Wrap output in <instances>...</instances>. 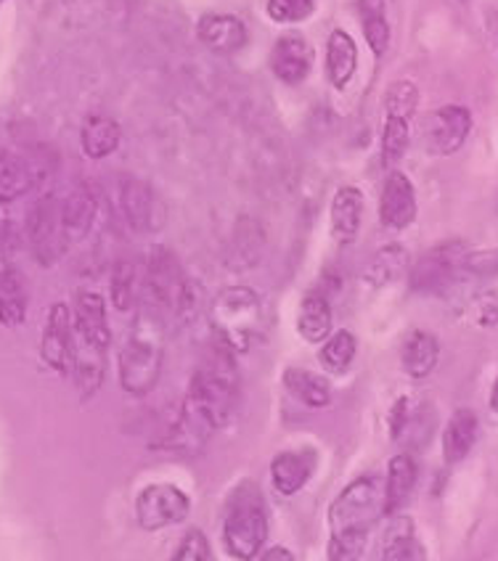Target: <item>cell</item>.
I'll use <instances>...</instances> for the list:
<instances>
[{
    "instance_id": "obj_1",
    "label": "cell",
    "mask_w": 498,
    "mask_h": 561,
    "mask_svg": "<svg viewBox=\"0 0 498 561\" xmlns=\"http://www.w3.org/2000/svg\"><path fill=\"white\" fill-rule=\"evenodd\" d=\"M236 398H239V379H236L234 355L220 347L196 368L181 416L168 435V448L181 453L202 450L213 432L228 424Z\"/></svg>"
},
{
    "instance_id": "obj_2",
    "label": "cell",
    "mask_w": 498,
    "mask_h": 561,
    "mask_svg": "<svg viewBox=\"0 0 498 561\" xmlns=\"http://www.w3.org/2000/svg\"><path fill=\"white\" fill-rule=\"evenodd\" d=\"M165 360L162 310L146 299L120 350V385L133 398H144L157 387Z\"/></svg>"
},
{
    "instance_id": "obj_3",
    "label": "cell",
    "mask_w": 498,
    "mask_h": 561,
    "mask_svg": "<svg viewBox=\"0 0 498 561\" xmlns=\"http://www.w3.org/2000/svg\"><path fill=\"white\" fill-rule=\"evenodd\" d=\"M268 540V512L258 484L241 482L223 516V546L236 561H254Z\"/></svg>"
},
{
    "instance_id": "obj_4",
    "label": "cell",
    "mask_w": 498,
    "mask_h": 561,
    "mask_svg": "<svg viewBox=\"0 0 498 561\" xmlns=\"http://www.w3.org/2000/svg\"><path fill=\"white\" fill-rule=\"evenodd\" d=\"M210 323H213L218 344L231 355L249 353L254 340L263 331V305L260 297L247 286L223 289L210 305Z\"/></svg>"
},
{
    "instance_id": "obj_5",
    "label": "cell",
    "mask_w": 498,
    "mask_h": 561,
    "mask_svg": "<svg viewBox=\"0 0 498 561\" xmlns=\"http://www.w3.org/2000/svg\"><path fill=\"white\" fill-rule=\"evenodd\" d=\"M385 516V488L374 477H359L329 506L331 533H372Z\"/></svg>"
},
{
    "instance_id": "obj_6",
    "label": "cell",
    "mask_w": 498,
    "mask_h": 561,
    "mask_svg": "<svg viewBox=\"0 0 498 561\" xmlns=\"http://www.w3.org/2000/svg\"><path fill=\"white\" fill-rule=\"evenodd\" d=\"M27 239L32 254L41 265L50 267L67 250V236L61 228V202L54 194L41 196L27 215Z\"/></svg>"
},
{
    "instance_id": "obj_7",
    "label": "cell",
    "mask_w": 498,
    "mask_h": 561,
    "mask_svg": "<svg viewBox=\"0 0 498 561\" xmlns=\"http://www.w3.org/2000/svg\"><path fill=\"white\" fill-rule=\"evenodd\" d=\"M464 257L467 252L459 241H449V244L430 250L414 265L411 289L421 295H445L464 273Z\"/></svg>"
},
{
    "instance_id": "obj_8",
    "label": "cell",
    "mask_w": 498,
    "mask_h": 561,
    "mask_svg": "<svg viewBox=\"0 0 498 561\" xmlns=\"http://www.w3.org/2000/svg\"><path fill=\"white\" fill-rule=\"evenodd\" d=\"M191 512L189 495L176 484H149L138 493L136 516L144 530L157 533L165 527L181 525Z\"/></svg>"
},
{
    "instance_id": "obj_9",
    "label": "cell",
    "mask_w": 498,
    "mask_h": 561,
    "mask_svg": "<svg viewBox=\"0 0 498 561\" xmlns=\"http://www.w3.org/2000/svg\"><path fill=\"white\" fill-rule=\"evenodd\" d=\"M189 280L183 276L181 265L165 247H155L146 260V295L149 302L157 305L159 310H170L176 316L181 308L183 295H186Z\"/></svg>"
},
{
    "instance_id": "obj_10",
    "label": "cell",
    "mask_w": 498,
    "mask_h": 561,
    "mask_svg": "<svg viewBox=\"0 0 498 561\" xmlns=\"http://www.w3.org/2000/svg\"><path fill=\"white\" fill-rule=\"evenodd\" d=\"M472 130V114L464 106H440L421 127V140L430 154L449 157L464 146Z\"/></svg>"
},
{
    "instance_id": "obj_11",
    "label": "cell",
    "mask_w": 498,
    "mask_h": 561,
    "mask_svg": "<svg viewBox=\"0 0 498 561\" xmlns=\"http://www.w3.org/2000/svg\"><path fill=\"white\" fill-rule=\"evenodd\" d=\"M41 355L54 371L69 374L75 363V327H72V312L67 305L56 302L48 312L46 331H43Z\"/></svg>"
},
{
    "instance_id": "obj_12",
    "label": "cell",
    "mask_w": 498,
    "mask_h": 561,
    "mask_svg": "<svg viewBox=\"0 0 498 561\" xmlns=\"http://www.w3.org/2000/svg\"><path fill=\"white\" fill-rule=\"evenodd\" d=\"M417 218V194L404 172L393 170L387 175L380 199V220L389 231H404Z\"/></svg>"
},
{
    "instance_id": "obj_13",
    "label": "cell",
    "mask_w": 498,
    "mask_h": 561,
    "mask_svg": "<svg viewBox=\"0 0 498 561\" xmlns=\"http://www.w3.org/2000/svg\"><path fill=\"white\" fill-rule=\"evenodd\" d=\"M271 67L273 75L286 85H299L310 75L313 67V50L303 35L297 32H286L276 41L271 50Z\"/></svg>"
},
{
    "instance_id": "obj_14",
    "label": "cell",
    "mask_w": 498,
    "mask_h": 561,
    "mask_svg": "<svg viewBox=\"0 0 498 561\" xmlns=\"http://www.w3.org/2000/svg\"><path fill=\"white\" fill-rule=\"evenodd\" d=\"M72 327L78 340L93 344L99 350H110L112 331L110 321H106L104 297L101 295H95V291H80L78 299H75Z\"/></svg>"
},
{
    "instance_id": "obj_15",
    "label": "cell",
    "mask_w": 498,
    "mask_h": 561,
    "mask_svg": "<svg viewBox=\"0 0 498 561\" xmlns=\"http://www.w3.org/2000/svg\"><path fill=\"white\" fill-rule=\"evenodd\" d=\"M120 209L127 226L136 233H146L157 228L159 222V204L155 199V191L136 178L120 181Z\"/></svg>"
},
{
    "instance_id": "obj_16",
    "label": "cell",
    "mask_w": 498,
    "mask_h": 561,
    "mask_svg": "<svg viewBox=\"0 0 498 561\" xmlns=\"http://www.w3.org/2000/svg\"><path fill=\"white\" fill-rule=\"evenodd\" d=\"M316 471V456L310 450H284L271 461V482L281 495H297Z\"/></svg>"
},
{
    "instance_id": "obj_17",
    "label": "cell",
    "mask_w": 498,
    "mask_h": 561,
    "mask_svg": "<svg viewBox=\"0 0 498 561\" xmlns=\"http://www.w3.org/2000/svg\"><path fill=\"white\" fill-rule=\"evenodd\" d=\"M200 41L215 54H236L239 48H245L247 43V27L241 19L231 14H207L200 19V27H196Z\"/></svg>"
},
{
    "instance_id": "obj_18",
    "label": "cell",
    "mask_w": 498,
    "mask_h": 561,
    "mask_svg": "<svg viewBox=\"0 0 498 561\" xmlns=\"http://www.w3.org/2000/svg\"><path fill=\"white\" fill-rule=\"evenodd\" d=\"M95 213H99V202H95L93 191L88 186H75L61 202V228L67 241H78L91 231Z\"/></svg>"
},
{
    "instance_id": "obj_19",
    "label": "cell",
    "mask_w": 498,
    "mask_h": 561,
    "mask_svg": "<svg viewBox=\"0 0 498 561\" xmlns=\"http://www.w3.org/2000/svg\"><path fill=\"white\" fill-rule=\"evenodd\" d=\"M363 215V196L359 188L344 186L331 199V236L337 244H350L359 236Z\"/></svg>"
},
{
    "instance_id": "obj_20",
    "label": "cell",
    "mask_w": 498,
    "mask_h": 561,
    "mask_svg": "<svg viewBox=\"0 0 498 561\" xmlns=\"http://www.w3.org/2000/svg\"><path fill=\"white\" fill-rule=\"evenodd\" d=\"M417 461H414L411 453H400L389 461L385 480V514H395L411 499L414 488H417Z\"/></svg>"
},
{
    "instance_id": "obj_21",
    "label": "cell",
    "mask_w": 498,
    "mask_h": 561,
    "mask_svg": "<svg viewBox=\"0 0 498 561\" xmlns=\"http://www.w3.org/2000/svg\"><path fill=\"white\" fill-rule=\"evenodd\" d=\"M477 439V416L469 408H459L449 419L443 432V458L445 463H459L469 456Z\"/></svg>"
},
{
    "instance_id": "obj_22",
    "label": "cell",
    "mask_w": 498,
    "mask_h": 561,
    "mask_svg": "<svg viewBox=\"0 0 498 561\" xmlns=\"http://www.w3.org/2000/svg\"><path fill=\"white\" fill-rule=\"evenodd\" d=\"M440 358V344L430 331H411L404 340V350H400V363L404 371L411 379H425L432 374Z\"/></svg>"
},
{
    "instance_id": "obj_23",
    "label": "cell",
    "mask_w": 498,
    "mask_h": 561,
    "mask_svg": "<svg viewBox=\"0 0 498 561\" xmlns=\"http://www.w3.org/2000/svg\"><path fill=\"white\" fill-rule=\"evenodd\" d=\"M359 67V48L344 30H335L327 43V75L335 88H344Z\"/></svg>"
},
{
    "instance_id": "obj_24",
    "label": "cell",
    "mask_w": 498,
    "mask_h": 561,
    "mask_svg": "<svg viewBox=\"0 0 498 561\" xmlns=\"http://www.w3.org/2000/svg\"><path fill=\"white\" fill-rule=\"evenodd\" d=\"M37 183V172L24 157L0 151V199L14 202Z\"/></svg>"
},
{
    "instance_id": "obj_25",
    "label": "cell",
    "mask_w": 498,
    "mask_h": 561,
    "mask_svg": "<svg viewBox=\"0 0 498 561\" xmlns=\"http://www.w3.org/2000/svg\"><path fill=\"white\" fill-rule=\"evenodd\" d=\"M82 154L91 159H104L110 157L114 149L120 146V125L114 123L112 117H104V114H93V117L86 119L80 133Z\"/></svg>"
},
{
    "instance_id": "obj_26",
    "label": "cell",
    "mask_w": 498,
    "mask_h": 561,
    "mask_svg": "<svg viewBox=\"0 0 498 561\" xmlns=\"http://www.w3.org/2000/svg\"><path fill=\"white\" fill-rule=\"evenodd\" d=\"M297 329L303 334L305 342H324L331 334V308L329 299L321 291H310L308 297L299 305V318Z\"/></svg>"
},
{
    "instance_id": "obj_27",
    "label": "cell",
    "mask_w": 498,
    "mask_h": 561,
    "mask_svg": "<svg viewBox=\"0 0 498 561\" xmlns=\"http://www.w3.org/2000/svg\"><path fill=\"white\" fill-rule=\"evenodd\" d=\"M104 353L106 350L93 347V344L82 342L75 336V363L72 374L78 379L80 392L86 398H91L93 392H99L101 381H104Z\"/></svg>"
},
{
    "instance_id": "obj_28",
    "label": "cell",
    "mask_w": 498,
    "mask_h": 561,
    "mask_svg": "<svg viewBox=\"0 0 498 561\" xmlns=\"http://www.w3.org/2000/svg\"><path fill=\"white\" fill-rule=\"evenodd\" d=\"M284 385L292 398L308 408H327L331 403V387L324 376L305 371V368H286Z\"/></svg>"
},
{
    "instance_id": "obj_29",
    "label": "cell",
    "mask_w": 498,
    "mask_h": 561,
    "mask_svg": "<svg viewBox=\"0 0 498 561\" xmlns=\"http://www.w3.org/2000/svg\"><path fill=\"white\" fill-rule=\"evenodd\" d=\"M27 318V295L22 280L9 267H0V323L19 327Z\"/></svg>"
},
{
    "instance_id": "obj_30",
    "label": "cell",
    "mask_w": 498,
    "mask_h": 561,
    "mask_svg": "<svg viewBox=\"0 0 498 561\" xmlns=\"http://www.w3.org/2000/svg\"><path fill=\"white\" fill-rule=\"evenodd\" d=\"M385 559L387 561H427L425 546L414 535L411 522L398 519L385 535Z\"/></svg>"
},
{
    "instance_id": "obj_31",
    "label": "cell",
    "mask_w": 498,
    "mask_h": 561,
    "mask_svg": "<svg viewBox=\"0 0 498 561\" xmlns=\"http://www.w3.org/2000/svg\"><path fill=\"white\" fill-rule=\"evenodd\" d=\"M363 19V35L374 56H385L389 48V24L385 16V0H359Z\"/></svg>"
},
{
    "instance_id": "obj_32",
    "label": "cell",
    "mask_w": 498,
    "mask_h": 561,
    "mask_svg": "<svg viewBox=\"0 0 498 561\" xmlns=\"http://www.w3.org/2000/svg\"><path fill=\"white\" fill-rule=\"evenodd\" d=\"M110 295H112L114 308H117L120 312H127V310L136 308V302H138V271H136V265L131 263V260H120V263L114 265L112 278H110Z\"/></svg>"
},
{
    "instance_id": "obj_33",
    "label": "cell",
    "mask_w": 498,
    "mask_h": 561,
    "mask_svg": "<svg viewBox=\"0 0 498 561\" xmlns=\"http://www.w3.org/2000/svg\"><path fill=\"white\" fill-rule=\"evenodd\" d=\"M355 336L350 331H337V334L327 336L321 347V366L327 368L329 374H344L350 368V363L355 358Z\"/></svg>"
},
{
    "instance_id": "obj_34",
    "label": "cell",
    "mask_w": 498,
    "mask_h": 561,
    "mask_svg": "<svg viewBox=\"0 0 498 561\" xmlns=\"http://www.w3.org/2000/svg\"><path fill=\"white\" fill-rule=\"evenodd\" d=\"M411 119L404 117H387L385 133H382V162L387 168L398 164L406 157L408 140H411Z\"/></svg>"
},
{
    "instance_id": "obj_35",
    "label": "cell",
    "mask_w": 498,
    "mask_h": 561,
    "mask_svg": "<svg viewBox=\"0 0 498 561\" xmlns=\"http://www.w3.org/2000/svg\"><path fill=\"white\" fill-rule=\"evenodd\" d=\"M406 267V250L400 247H385V250L376 252L372 265L366 267V280L374 286H385L389 280H395L404 273Z\"/></svg>"
},
{
    "instance_id": "obj_36",
    "label": "cell",
    "mask_w": 498,
    "mask_h": 561,
    "mask_svg": "<svg viewBox=\"0 0 498 561\" xmlns=\"http://www.w3.org/2000/svg\"><path fill=\"white\" fill-rule=\"evenodd\" d=\"M432 430H435V413H432V408H417V411L411 408L398 439H406L408 445L419 448V445L430 443Z\"/></svg>"
},
{
    "instance_id": "obj_37",
    "label": "cell",
    "mask_w": 498,
    "mask_h": 561,
    "mask_svg": "<svg viewBox=\"0 0 498 561\" xmlns=\"http://www.w3.org/2000/svg\"><path fill=\"white\" fill-rule=\"evenodd\" d=\"M417 104H419V93H417V88H414L408 80L395 82V85L389 88L387 95H385L387 117L411 119V114L417 112Z\"/></svg>"
},
{
    "instance_id": "obj_38",
    "label": "cell",
    "mask_w": 498,
    "mask_h": 561,
    "mask_svg": "<svg viewBox=\"0 0 498 561\" xmlns=\"http://www.w3.org/2000/svg\"><path fill=\"white\" fill-rule=\"evenodd\" d=\"M369 533H331L329 561H361Z\"/></svg>"
},
{
    "instance_id": "obj_39",
    "label": "cell",
    "mask_w": 498,
    "mask_h": 561,
    "mask_svg": "<svg viewBox=\"0 0 498 561\" xmlns=\"http://www.w3.org/2000/svg\"><path fill=\"white\" fill-rule=\"evenodd\" d=\"M313 14V0H268V16L273 22L292 24Z\"/></svg>"
},
{
    "instance_id": "obj_40",
    "label": "cell",
    "mask_w": 498,
    "mask_h": 561,
    "mask_svg": "<svg viewBox=\"0 0 498 561\" xmlns=\"http://www.w3.org/2000/svg\"><path fill=\"white\" fill-rule=\"evenodd\" d=\"M170 561H210V543L202 530H189L178 543Z\"/></svg>"
},
{
    "instance_id": "obj_41",
    "label": "cell",
    "mask_w": 498,
    "mask_h": 561,
    "mask_svg": "<svg viewBox=\"0 0 498 561\" xmlns=\"http://www.w3.org/2000/svg\"><path fill=\"white\" fill-rule=\"evenodd\" d=\"M469 308H472L469 312H472V318H475L477 327L490 329L498 323V295L496 291H485V295L477 297Z\"/></svg>"
},
{
    "instance_id": "obj_42",
    "label": "cell",
    "mask_w": 498,
    "mask_h": 561,
    "mask_svg": "<svg viewBox=\"0 0 498 561\" xmlns=\"http://www.w3.org/2000/svg\"><path fill=\"white\" fill-rule=\"evenodd\" d=\"M464 273L472 276H498V250L488 252H472L464 257Z\"/></svg>"
},
{
    "instance_id": "obj_43",
    "label": "cell",
    "mask_w": 498,
    "mask_h": 561,
    "mask_svg": "<svg viewBox=\"0 0 498 561\" xmlns=\"http://www.w3.org/2000/svg\"><path fill=\"white\" fill-rule=\"evenodd\" d=\"M258 561H295V553L284 546H273V548H265V551H260Z\"/></svg>"
},
{
    "instance_id": "obj_44",
    "label": "cell",
    "mask_w": 498,
    "mask_h": 561,
    "mask_svg": "<svg viewBox=\"0 0 498 561\" xmlns=\"http://www.w3.org/2000/svg\"><path fill=\"white\" fill-rule=\"evenodd\" d=\"M9 231V202L0 199V239Z\"/></svg>"
},
{
    "instance_id": "obj_45",
    "label": "cell",
    "mask_w": 498,
    "mask_h": 561,
    "mask_svg": "<svg viewBox=\"0 0 498 561\" xmlns=\"http://www.w3.org/2000/svg\"><path fill=\"white\" fill-rule=\"evenodd\" d=\"M490 408H494V411L498 413V379H496V385H494V392H490Z\"/></svg>"
},
{
    "instance_id": "obj_46",
    "label": "cell",
    "mask_w": 498,
    "mask_h": 561,
    "mask_svg": "<svg viewBox=\"0 0 498 561\" xmlns=\"http://www.w3.org/2000/svg\"><path fill=\"white\" fill-rule=\"evenodd\" d=\"M0 3H3V0H0Z\"/></svg>"
}]
</instances>
